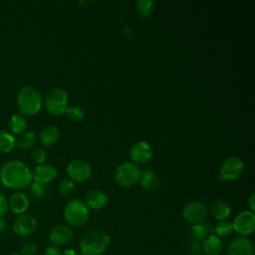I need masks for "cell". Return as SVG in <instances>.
<instances>
[{"instance_id": "6da1fadb", "label": "cell", "mask_w": 255, "mask_h": 255, "mask_svg": "<svg viewBox=\"0 0 255 255\" xmlns=\"http://www.w3.org/2000/svg\"><path fill=\"white\" fill-rule=\"evenodd\" d=\"M0 182L8 188H24L32 182V171L20 160L7 161L0 168Z\"/></svg>"}, {"instance_id": "7a4b0ae2", "label": "cell", "mask_w": 255, "mask_h": 255, "mask_svg": "<svg viewBox=\"0 0 255 255\" xmlns=\"http://www.w3.org/2000/svg\"><path fill=\"white\" fill-rule=\"evenodd\" d=\"M110 245L109 234L101 229L86 232L80 239V250L82 255H101Z\"/></svg>"}, {"instance_id": "3957f363", "label": "cell", "mask_w": 255, "mask_h": 255, "mask_svg": "<svg viewBox=\"0 0 255 255\" xmlns=\"http://www.w3.org/2000/svg\"><path fill=\"white\" fill-rule=\"evenodd\" d=\"M16 104L22 116H33L41 110L43 98L35 87L24 86L17 94Z\"/></svg>"}, {"instance_id": "277c9868", "label": "cell", "mask_w": 255, "mask_h": 255, "mask_svg": "<svg viewBox=\"0 0 255 255\" xmlns=\"http://www.w3.org/2000/svg\"><path fill=\"white\" fill-rule=\"evenodd\" d=\"M63 214L68 224L74 227H79L88 221L90 217V209L83 200L75 198L65 205Z\"/></svg>"}, {"instance_id": "5b68a950", "label": "cell", "mask_w": 255, "mask_h": 255, "mask_svg": "<svg viewBox=\"0 0 255 255\" xmlns=\"http://www.w3.org/2000/svg\"><path fill=\"white\" fill-rule=\"evenodd\" d=\"M141 170L132 162H123L119 164L114 173L115 182L123 188L130 187L139 181Z\"/></svg>"}, {"instance_id": "8992f818", "label": "cell", "mask_w": 255, "mask_h": 255, "mask_svg": "<svg viewBox=\"0 0 255 255\" xmlns=\"http://www.w3.org/2000/svg\"><path fill=\"white\" fill-rule=\"evenodd\" d=\"M46 111L53 116H60L66 112L68 107V95L62 88L51 89L44 100Z\"/></svg>"}, {"instance_id": "52a82bcc", "label": "cell", "mask_w": 255, "mask_h": 255, "mask_svg": "<svg viewBox=\"0 0 255 255\" xmlns=\"http://www.w3.org/2000/svg\"><path fill=\"white\" fill-rule=\"evenodd\" d=\"M244 169V162L241 157L231 155L226 157L220 164L218 177L222 181L234 180L238 178Z\"/></svg>"}, {"instance_id": "ba28073f", "label": "cell", "mask_w": 255, "mask_h": 255, "mask_svg": "<svg viewBox=\"0 0 255 255\" xmlns=\"http://www.w3.org/2000/svg\"><path fill=\"white\" fill-rule=\"evenodd\" d=\"M92 166L84 159L76 158L67 165V173L69 179L73 182H83L88 180L92 175Z\"/></svg>"}, {"instance_id": "9c48e42d", "label": "cell", "mask_w": 255, "mask_h": 255, "mask_svg": "<svg viewBox=\"0 0 255 255\" xmlns=\"http://www.w3.org/2000/svg\"><path fill=\"white\" fill-rule=\"evenodd\" d=\"M233 230L241 235V237L248 236L253 233L255 229V214L250 210L241 211L236 215L233 222Z\"/></svg>"}, {"instance_id": "30bf717a", "label": "cell", "mask_w": 255, "mask_h": 255, "mask_svg": "<svg viewBox=\"0 0 255 255\" xmlns=\"http://www.w3.org/2000/svg\"><path fill=\"white\" fill-rule=\"evenodd\" d=\"M182 216L192 224L202 223L207 216V208L201 201H192L183 207Z\"/></svg>"}, {"instance_id": "8fae6325", "label": "cell", "mask_w": 255, "mask_h": 255, "mask_svg": "<svg viewBox=\"0 0 255 255\" xmlns=\"http://www.w3.org/2000/svg\"><path fill=\"white\" fill-rule=\"evenodd\" d=\"M152 156V147L145 140L134 142L129 148V157L132 163H145Z\"/></svg>"}, {"instance_id": "7c38bea8", "label": "cell", "mask_w": 255, "mask_h": 255, "mask_svg": "<svg viewBox=\"0 0 255 255\" xmlns=\"http://www.w3.org/2000/svg\"><path fill=\"white\" fill-rule=\"evenodd\" d=\"M37 228V220L30 214L19 215L13 224V231L19 236H28Z\"/></svg>"}, {"instance_id": "4fadbf2b", "label": "cell", "mask_w": 255, "mask_h": 255, "mask_svg": "<svg viewBox=\"0 0 255 255\" xmlns=\"http://www.w3.org/2000/svg\"><path fill=\"white\" fill-rule=\"evenodd\" d=\"M57 176V169L53 164L42 163L34 167L32 171V179L43 184L51 182Z\"/></svg>"}, {"instance_id": "5bb4252c", "label": "cell", "mask_w": 255, "mask_h": 255, "mask_svg": "<svg viewBox=\"0 0 255 255\" xmlns=\"http://www.w3.org/2000/svg\"><path fill=\"white\" fill-rule=\"evenodd\" d=\"M73 237V231L68 225L60 224L52 228L49 239L55 246H63L67 244Z\"/></svg>"}, {"instance_id": "9a60e30c", "label": "cell", "mask_w": 255, "mask_h": 255, "mask_svg": "<svg viewBox=\"0 0 255 255\" xmlns=\"http://www.w3.org/2000/svg\"><path fill=\"white\" fill-rule=\"evenodd\" d=\"M227 255H253V245L246 237L234 238L228 245Z\"/></svg>"}, {"instance_id": "2e32d148", "label": "cell", "mask_w": 255, "mask_h": 255, "mask_svg": "<svg viewBox=\"0 0 255 255\" xmlns=\"http://www.w3.org/2000/svg\"><path fill=\"white\" fill-rule=\"evenodd\" d=\"M107 202H108L107 194L99 188H92L85 195V203L87 204V206L96 210H99L105 207Z\"/></svg>"}, {"instance_id": "e0dca14e", "label": "cell", "mask_w": 255, "mask_h": 255, "mask_svg": "<svg viewBox=\"0 0 255 255\" xmlns=\"http://www.w3.org/2000/svg\"><path fill=\"white\" fill-rule=\"evenodd\" d=\"M29 206V200L25 193L16 191L12 193L8 199V208L16 214H24Z\"/></svg>"}, {"instance_id": "ac0fdd59", "label": "cell", "mask_w": 255, "mask_h": 255, "mask_svg": "<svg viewBox=\"0 0 255 255\" xmlns=\"http://www.w3.org/2000/svg\"><path fill=\"white\" fill-rule=\"evenodd\" d=\"M200 248L205 255H219L222 250V241L217 235L210 234L203 239Z\"/></svg>"}, {"instance_id": "d6986e66", "label": "cell", "mask_w": 255, "mask_h": 255, "mask_svg": "<svg viewBox=\"0 0 255 255\" xmlns=\"http://www.w3.org/2000/svg\"><path fill=\"white\" fill-rule=\"evenodd\" d=\"M59 137H60V130L58 127L54 125L43 128L39 135V139L41 143L45 146H51L55 144L58 141Z\"/></svg>"}, {"instance_id": "ffe728a7", "label": "cell", "mask_w": 255, "mask_h": 255, "mask_svg": "<svg viewBox=\"0 0 255 255\" xmlns=\"http://www.w3.org/2000/svg\"><path fill=\"white\" fill-rule=\"evenodd\" d=\"M140 187L145 191H152L158 186V178L151 168H145L141 171L139 177Z\"/></svg>"}, {"instance_id": "44dd1931", "label": "cell", "mask_w": 255, "mask_h": 255, "mask_svg": "<svg viewBox=\"0 0 255 255\" xmlns=\"http://www.w3.org/2000/svg\"><path fill=\"white\" fill-rule=\"evenodd\" d=\"M210 213L212 217L218 221L225 220L231 213V207L226 201L218 199L211 204Z\"/></svg>"}, {"instance_id": "7402d4cb", "label": "cell", "mask_w": 255, "mask_h": 255, "mask_svg": "<svg viewBox=\"0 0 255 255\" xmlns=\"http://www.w3.org/2000/svg\"><path fill=\"white\" fill-rule=\"evenodd\" d=\"M35 141L36 135L31 130H24L15 137V144L23 150L31 148L34 145Z\"/></svg>"}, {"instance_id": "603a6c76", "label": "cell", "mask_w": 255, "mask_h": 255, "mask_svg": "<svg viewBox=\"0 0 255 255\" xmlns=\"http://www.w3.org/2000/svg\"><path fill=\"white\" fill-rule=\"evenodd\" d=\"M9 128L12 132L19 134L26 130L27 121L21 114H14L9 120Z\"/></svg>"}, {"instance_id": "cb8c5ba5", "label": "cell", "mask_w": 255, "mask_h": 255, "mask_svg": "<svg viewBox=\"0 0 255 255\" xmlns=\"http://www.w3.org/2000/svg\"><path fill=\"white\" fill-rule=\"evenodd\" d=\"M15 145V137L7 130L0 129V152H9Z\"/></svg>"}, {"instance_id": "d4e9b609", "label": "cell", "mask_w": 255, "mask_h": 255, "mask_svg": "<svg viewBox=\"0 0 255 255\" xmlns=\"http://www.w3.org/2000/svg\"><path fill=\"white\" fill-rule=\"evenodd\" d=\"M208 225L206 223H197V224H193L189 230L190 236L192 238V240L194 241H201L203 240L206 236H207V232H208Z\"/></svg>"}, {"instance_id": "484cf974", "label": "cell", "mask_w": 255, "mask_h": 255, "mask_svg": "<svg viewBox=\"0 0 255 255\" xmlns=\"http://www.w3.org/2000/svg\"><path fill=\"white\" fill-rule=\"evenodd\" d=\"M135 7L139 16L142 18H146L152 13L154 3L150 0H137L135 2Z\"/></svg>"}, {"instance_id": "4316f807", "label": "cell", "mask_w": 255, "mask_h": 255, "mask_svg": "<svg viewBox=\"0 0 255 255\" xmlns=\"http://www.w3.org/2000/svg\"><path fill=\"white\" fill-rule=\"evenodd\" d=\"M214 231L218 237H227L234 231L232 222L229 220H221L216 224Z\"/></svg>"}, {"instance_id": "83f0119b", "label": "cell", "mask_w": 255, "mask_h": 255, "mask_svg": "<svg viewBox=\"0 0 255 255\" xmlns=\"http://www.w3.org/2000/svg\"><path fill=\"white\" fill-rule=\"evenodd\" d=\"M58 190L62 197H65V198L70 197L73 195L75 191V184L71 179L64 178L59 182Z\"/></svg>"}, {"instance_id": "f1b7e54d", "label": "cell", "mask_w": 255, "mask_h": 255, "mask_svg": "<svg viewBox=\"0 0 255 255\" xmlns=\"http://www.w3.org/2000/svg\"><path fill=\"white\" fill-rule=\"evenodd\" d=\"M67 118L72 121V122H79L83 120L84 118V110L80 106L77 105H72L70 107H67L66 112H65Z\"/></svg>"}, {"instance_id": "f546056e", "label": "cell", "mask_w": 255, "mask_h": 255, "mask_svg": "<svg viewBox=\"0 0 255 255\" xmlns=\"http://www.w3.org/2000/svg\"><path fill=\"white\" fill-rule=\"evenodd\" d=\"M29 191L35 199H41L46 193V184L33 181L29 184Z\"/></svg>"}, {"instance_id": "4dcf8cb0", "label": "cell", "mask_w": 255, "mask_h": 255, "mask_svg": "<svg viewBox=\"0 0 255 255\" xmlns=\"http://www.w3.org/2000/svg\"><path fill=\"white\" fill-rule=\"evenodd\" d=\"M31 156H32V159L38 163V164H42V163H45L46 159H47V153H46V150L41 147V146H37L35 147L32 152H31Z\"/></svg>"}, {"instance_id": "1f68e13d", "label": "cell", "mask_w": 255, "mask_h": 255, "mask_svg": "<svg viewBox=\"0 0 255 255\" xmlns=\"http://www.w3.org/2000/svg\"><path fill=\"white\" fill-rule=\"evenodd\" d=\"M21 255H35L38 251V246L35 242H26L21 247Z\"/></svg>"}, {"instance_id": "d6a6232c", "label": "cell", "mask_w": 255, "mask_h": 255, "mask_svg": "<svg viewBox=\"0 0 255 255\" xmlns=\"http://www.w3.org/2000/svg\"><path fill=\"white\" fill-rule=\"evenodd\" d=\"M8 209V199L0 193V217H2Z\"/></svg>"}, {"instance_id": "836d02e7", "label": "cell", "mask_w": 255, "mask_h": 255, "mask_svg": "<svg viewBox=\"0 0 255 255\" xmlns=\"http://www.w3.org/2000/svg\"><path fill=\"white\" fill-rule=\"evenodd\" d=\"M45 255H62V251L58 246L50 245L46 248Z\"/></svg>"}, {"instance_id": "e575fe53", "label": "cell", "mask_w": 255, "mask_h": 255, "mask_svg": "<svg viewBox=\"0 0 255 255\" xmlns=\"http://www.w3.org/2000/svg\"><path fill=\"white\" fill-rule=\"evenodd\" d=\"M190 251L192 254H198L199 251H200V244L198 241H194L192 240L191 241V244H190Z\"/></svg>"}, {"instance_id": "d590c367", "label": "cell", "mask_w": 255, "mask_h": 255, "mask_svg": "<svg viewBox=\"0 0 255 255\" xmlns=\"http://www.w3.org/2000/svg\"><path fill=\"white\" fill-rule=\"evenodd\" d=\"M248 205L250 207V211L254 212L255 210V193H251V195L248 198Z\"/></svg>"}, {"instance_id": "8d00e7d4", "label": "cell", "mask_w": 255, "mask_h": 255, "mask_svg": "<svg viewBox=\"0 0 255 255\" xmlns=\"http://www.w3.org/2000/svg\"><path fill=\"white\" fill-rule=\"evenodd\" d=\"M123 32H124L125 37H126V38H128V39L131 38V37H132V35H133L132 30H131V28H130L129 26H125V27H124V29H123Z\"/></svg>"}, {"instance_id": "74e56055", "label": "cell", "mask_w": 255, "mask_h": 255, "mask_svg": "<svg viewBox=\"0 0 255 255\" xmlns=\"http://www.w3.org/2000/svg\"><path fill=\"white\" fill-rule=\"evenodd\" d=\"M62 255H78V253L76 252L75 249L72 248H67L62 252Z\"/></svg>"}, {"instance_id": "f35d334b", "label": "cell", "mask_w": 255, "mask_h": 255, "mask_svg": "<svg viewBox=\"0 0 255 255\" xmlns=\"http://www.w3.org/2000/svg\"><path fill=\"white\" fill-rule=\"evenodd\" d=\"M7 227V223H6V220L3 218V217H0V232L4 231Z\"/></svg>"}, {"instance_id": "ab89813d", "label": "cell", "mask_w": 255, "mask_h": 255, "mask_svg": "<svg viewBox=\"0 0 255 255\" xmlns=\"http://www.w3.org/2000/svg\"><path fill=\"white\" fill-rule=\"evenodd\" d=\"M91 3H93V1H90V2H82V1H81V2H79V4H82V5H83V4H88V5H89V4H91Z\"/></svg>"}, {"instance_id": "60d3db41", "label": "cell", "mask_w": 255, "mask_h": 255, "mask_svg": "<svg viewBox=\"0 0 255 255\" xmlns=\"http://www.w3.org/2000/svg\"><path fill=\"white\" fill-rule=\"evenodd\" d=\"M9 255H21L20 253H12V254H9Z\"/></svg>"}]
</instances>
